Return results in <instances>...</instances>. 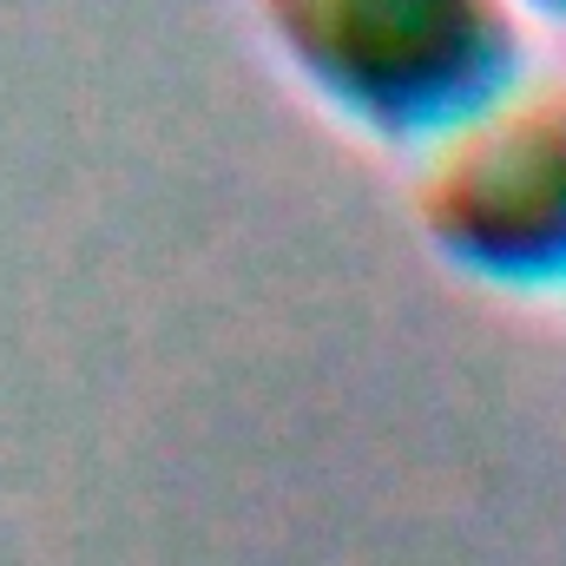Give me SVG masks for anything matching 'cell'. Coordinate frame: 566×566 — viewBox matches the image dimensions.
I'll list each match as a JSON object with an SVG mask.
<instances>
[{
  "label": "cell",
  "mask_w": 566,
  "mask_h": 566,
  "mask_svg": "<svg viewBox=\"0 0 566 566\" xmlns=\"http://www.w3.org/2000/svg\"><path fill=\"white\" fill-rule=\"evenodd\" d=\"M258 27L336 119L416 151L527 73L514 0H258Z\"/></svg>",
  "instance_id": "obj_1"
},
{
  "label": "cell",
  "mask_w": 566,
  "mask_h": 566,
  "mask_svg": "<svg viewBox=\"0 0 566 566\" xmlns=\"http://www.w3.org/2000/svg\"><path fill=\"white\" fill-rule=\"evenodd\" d=\"M422 238L494 290H566V73H521L416 151Z\"/></svg>",
  "instance_id": "obj_2"
},
{
  "label": "cell",
  "mask_w": 566,
  "mask_h": 566,
  "mask_svg": "<svg viewBox=\"0 0 566 566\" xmlns=\"http://www.w3.org/2000/svg\"><path fill=\"white\" fill-rule=\"evenodd\" d=\"M521 13H541V20H560L566 27V0H514Z\"/></svg>",
  "instance_id": "obj_3"
}]
</instances>
